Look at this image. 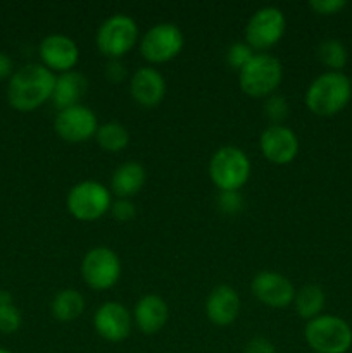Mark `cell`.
Returning a JSON list of instances; mask_svg holds the SVG:
<instances>
[{"label":"cell","mask_w":352,"mask_h":353,"mask_svg":"<svg viewBox=\"0 0 352 353\" xmlns=\"http://www.w3.org/2000/svg\"><path fill=\"white\" fill-rule=\"evenodd\" d=\"M347 6L345 0H311L309 7L320 16H333Z\"/></svg>","instance_id":"obj_29"},{"label":"cell","mask_w":352,"mask_h":353,"mask_svg":"<svg viewBox=\"0 0 352 353\" xmlns=\"http://www.w3.org/2000/svg\"><path fill=\"white\" fill-rule=\"evenodd\" d=\"M55 74L43 64L23 65L10 76L7 85V100L19 112H33L52 99Z\"/></svg>","instance_id":"obj_1"},{"label":"cell","mask_w":352,"mask_h":353,"mask_svg":"<svg viewBox=\"0 0 352 353\" xmlns=\"http://www.w3.org/2000/svg\"><path fill=\"white\" fill-rule=\"evenodd\" d=\"M217 207L224 214H238L244 209V199L238 192H219Z\"/></svg>","instance_id":"obj_28"},{"label":"cell","mask_w":352,"mask_h":353,"mask_svg":"<svg viewBox=\"0 0 352 353\" xmlns=\"http://www.w3.org/2000/svg\"><path fill=\"white\" fill-rule=\"evenodd\" d=\"M254 55H255V52L251 45H247L245 41H237V43H233L230 48H228L226 62L230 68L240 71V69L244 68V65L247 64V62L251 61Z\"/></svg>","instance_id":"obj_26"},{"label":"cell","mask_w":352,"mask_h":353,"mask_svg":"<svg viewBox=\"0 0 352 353\" xmlns=\"http://www.w3.org/2000/svg\"><path fill=\"white\" fill-rule=\"evenodd\" d=\"M95 140L102 150L116 154V152L124 150L130 143V133L126 128L117 121H109V123L99 126L95 134Z\"/></svg>","instance_id":"obj_23"},{"label":"cell","mask_w":352,"mask_h":353,"mask_svg":"<svg viewBox=\"0 0 352 353\" xmlns=\"http://www.w3.org/2000/svg\"><path fill=\"white\" fill-rule=\"evenodd\" d=\"M185 37L173 23L154 24L140 40V52L145 61L152 64H164L173 61L182 52Z\"/></svg>","instance_id":"obj_10"},{"label":"cell","mask_w":352,"mask_h":353,"mask_svg":"<svg viewBox=\"0 0 352 353\" xmlns=\"http://www.w3.org/2000/svg\"><path fill=\"white\" fill-rule=\"evenodd\" d=\"M128 71H126V65L119 61V59H110L106 65V78L109 79L110 83H121L124 78H126Z\"/></svg>","instance_id":"obj_31"},{"label":"cell","mask_w":352,"mask_h":353,"mask_svg":"<svg viewBox=\"0 0 352 353\" xmlns=\"http://www.w3.org/2000/svg\"><path fill=\"white\" fill-rule=\"evenodd\" d=\"M207 319L214 326H230L240 314V296L230 285H217L206 300Z\"/></svg>","instance_id":"obj_17"},{"label":"cell","mask_w":352,"mask_h":353,"mask_svg":"<svg viewBox=\"0 0 352 353\" xmlns=\"http://www.w3.org/2000/svg\"><path fill=\"white\" fill-rule=\"evenodd\" d=\"M0 353H12L10 350H6V348H0Z\"/></svg>","instance_id":"obj_34"},{"label":"cell","mask_w":352,"mask_h":353,"mask_svg":"<svg viewBox=\"0 0 352 353\" xmlns=\"http://www.w3.org/2000/svg\"><path fill=\"white\" fill-rule=\"evenodd\" d=\"M317 59L330 71L340 72V69H344L345 64H347L349 54L347 48H345V45L340 40L330 38V40H323L320 43V47H317Z\"/></svg>","instance_id":"obj_24"},{"label":"cell","mask_w":352,"mask_h":353,"mask_svg":"<svg viewBox=\"0 0 352 353\" xmlns=\"http://www.w3.org/2000/svg\"><path fill=\"white\" fill-rule=\"evenodd\" d=\"M110 214H113V216L116 217V221H119V223H128V221H131L135 217L137 209H135L131 200L119 199L116 200V202H113V205H110Z\"/></svg>","instance_id":"obj_30"},{"label":"cell","mask_w":352,"mask_h":353,"mask_svg":"<svg viewBox=\"0 0 352 353\" xmlns=\"http://www.w3.org/2000/svg\"><path fill=\"white\" fill-rule=\"evenodd\" d=\"M133 317L119 302H106L97 309L93 316V327L97 334L110 343L126 340L131 333Z\"/></svg>","instance_id":"obj_15"},{"label":"cell","mask_w":352,"mask_h":353,"mask_svg":"<svg viewBox=\"0 0 352 353\" xmlns=\"http://www.w3.org/2000/svg\"><path fill=\"white\" fill-rule=\"evenodd\" d=\"M244 353H276V347L268 338L255 336L245 345Z\"/></svg>","instance_id":"obj_32"},{"label":"cell","mask_w":352,"mask_h":353,"mask_svg":"<svg viewBox=\"0 0 352 353\" xmlns=\"http://www.w3.org/2000/svg\"><path fill=\"white\" fill-rule=\"evenodd\" d=\"M264 110L271 124H282L289 116V102L282 95L268 97L264 103Z\"/></svg>","instance_id":"obj_27"},{"label":"cell","mask_w":352,"mask_h":353,"mask_svg":"<svg viewBox=\"0 0 352 353\" xmlns=\"http://www.w3.org/2000/svg\"><path fill=\"white\" fill-rule=\"evenodd\" d=\"M12 74H14L12 59H10L6 52H0V81L6 78H10Z\"/></svg>","instance_id":"obj_33"},{"label":"cell","mask_w":352,"mask_h":353,"mask_svg":"<svg viewBox=\"0 0 352 353\" xmlns=\"http://www.w3.org/2000/svg\"><path fill=\"white\" fill-rule=\"evenodd\" d=\"M324 302H326V295H324L323 288L320 285H306L299 292H295L292 305L295 307L297 316L311 321L314 317L321 316Z\"/></svg>","instance_id":"obj_22"},{"label":"cell","mask_w":352,"mask_h":353,"mask_svg":"<svg viewBox=\"0 0 352 353\" xmlns=\"http://www.w3.org/2000/svg\"><path fill=\"white\" fill-rule=\"evenodd\" d=\"M262 155L276 165L290 164L299 154V138L290 128L283 124H271L259 138Z\"/></svg>","instance_id":"obj_13"},{"label":"cell","mask_w":352,"mask_h":353,"mask_svg":"<svg viewBox=\"0 0 352 353\" xmlns=\"http://www.w3.org/2000/svg\"><path fill=\"white\" fill-rule=\"evenodd\" d=\"M283 79L282 62L271 54L259 52L238 71L240 90L251 99H268L275 95Z\"/></svg>","instance_id":"obj_3"},{"label":"cell","mask_w":352,"mask_h":353,"mask_svg":"<svg viewBox=\"0 0 352 353\" xmlns=\"http://www.w3.org/2000/svg\"><path fill=\"white\" fill-rule=\"evenodd\" d=\"M351 83H352V79H351Z\"/></svg>","instance_id":"obj_35"},{"label":"cell","mask_w":352,"mask_h":353,"mask_svg":"<svg viewBox=\"0 0 352 353\" xmlns=\"http://www.w3.org/2000/svg\"><path fill=\"white\" fill-rule=\"evenodd\" d=\"M211 181L219 192H238L247 185L251 176V161L242 148L226 145L217 148L209 162Z\"/></svg>","instance_id":"obj_4"},{"label":"cell","mask_w":352,"mask_h":353,"mask_svg":"<svg viewBox=\"0 0 352 353\" xmlns=\"http://www.w3.org/2000/svg\"><path fill=\"white\" fill-rule=\"evenodd\" d=\"M252 295L266 307L285 309L292 305L295 288L286 276L276 271H261L254 276L251 283Z\"/></svg>","instance_id":"obj_12"},{"label":"cell","mask_w":352,"mask_h":353,"mask_svg":"<svg viewBox=\"0 0 352 353\" xmlns=\"http://www.w3.org/2000/svg\"><path fill=\"white\" fill-rule=\"evenodd\" d=\"M286 30V17L278 7H262L255 10L245 26V43L254 50H268L283 38Z\"/></svg>","instance_id":"obj_8"},{"label":"cell","mask_w":352,"mask_h":353,"mask_svg":"<svg viewBox=\"0 0 352 353\" xmlns=\"http://www.w3.org/2000/svg\"><path fill=\"white\" fill-rule=\"evenodd\" d=\"M41 62L52 72H69L75 71L79 61V48L72 38L66 34H48L40 41L38 47Z\"/></svg>","instance_id":"obj_14"},{"label":"cell","mask_w":352,"mask_h":353,"mask_svg":"<svg viewBox=\"0 0 352 353\" xmlns=\"http://www.w3.org/2000/svg\"><path fill=\"white\" fill-rule=\"evenodd\" d=\"M130 93L141 107H155L164 100L166 79L157 69L145 68L137 69L130 79Z\"/></svg>","instance_id":"obj_16"},{"label":"cell","mask_w":352,"mask_h":353,"mask_svg":"<svg viewBox=\"0 0 352 353\" xmlns=\"http://www.w3.org/2000/svg\"><path fill=\"white\" fill-rule=\"evenodd\" d=\"M52 316L61 323H72L78 319L85 310V299L81 293L75 288L61 290L57 295L54 296L50 303Z\"/></svg>","instance_id":"obj_21"},{"label":"cell","mask_w":352,"mask_h":353,"mask_svg":"<svg viewBox=\"0 0 352 353\" xmlns=\"http://www.w3.org/2000/svg\"><path fill=\"white\" fill-rule=\"evenodd\" d=\"M66 205L75 219L92 223L110 212L113 199H110V192L107 190V186L99 181H93V179H86L69 190Z\"/></svg>","instance_id":"obj_6"},{"label":"cell","mask_w":352,"mask_h":353,"mask_svg":"<svg viewBox=\"0 0 352 353\" xmlns=\"http://www.w3.org/2000/svg\"><path fill=\"white\" fill-rule=\"evenodd\" d=\"M23 324L19 309L14 303H0V333L12 334Z\"/></svg>","instance_id":"obj_25"},{"label":"cell","mask_w":352,"mask_h":353,"mask_svg":"<svg viewBox=\"0 0 352 353\" xmlns=\"http://www.w3.org/2000/svg\"><path fill=\"white\" fill-rule=\"evenodd\" d=\"M307 345L316 353H347L352 347V330L342 317L317 316L304 330Z\"/></svg>","instance_id":"obj_5"},{"label":"cell","mask_w":352,"mask_h":353,"mask_svg":"<svg viewBox=\"0 0 352 353\" xmlns=\"http://www.w3.org/2000/svg\"><path fill=\"white\" fill-rule=\"evenodd\" d=\"M121 259L109 247H95L86 252L81 262V276L95 292L109 290L121 278Z\"/></svg>","instance_id":"obj_9"},{"label":"cell","mask_w":352,"mask_h":353,"mask_svg":"<svg viewBox=\"0 0 352 353\" xmlns=\"http://www.w3.org/2000/svg\"><path fill=\"white\" fill-rule=\"evenodd\" d=\"M145 181H147V171L144 165L140 162L128 161L114 171L113 179H110V190L119 199L130 200L144 188Z\"/></svg>","instance_id":"obj_20"},{"label":"cell","mask_w":352,"mask_h":353,"mask_svg":"<svg viewBox=\"0 0 352 353\" xmlns=\"http://www.w3.org/2000/svg\"><path fill=\"white\" fill-rule=\"evenodd\" d=\"M97 48L107 59H121L138 41V26L128 14H113L97 31Z\"/></svg>","instance_id":"obj_7"},{"label":"cell","mask_w":352,"mask_h":353,"mask_svg":"<svg viewBox=\"0 0 352 353\" xmlns=\"http://www.w3.org/2000/svg\"><path fill=\"white\" fill-rule=\"evenodd\" d=\"M86 90H88V79L81 72H62V74L55 76V86L50 100L59 110L68 109V107L81 103Z\"/></svg>","instance_id":"obj_19"},{"label":"cell","mask_w":352,"mask_h":353,"mask_svg":"<svg viewBox=\"0 0 352 353\" xmlns=\"http://www.w3.org/2000/svg\"><path fill=\"white\" fill-rule=\"evenodd\" d=\"M54 130L57 137L68 143H83L95 137L99 121L90 107L79 103L59 110L54 121Z\"/></svg>","instance_id":"obj_11"},{"label":"cell","mask_w":352,"mask_h":353,"mask_svg":"<svg viewBox=\"0 0 352 353\" xmlns=\"http://www.w3.org/2000/svg\"><path fill=\"white\" fill-rule=\"evenodd\" d=\"M133 319L138 330L144 334L159 333L169 319L168 303L159 295L141 296L135 305Z\"/></svg>","instance_id":"obj_18"},{"label":"cell","mask_w":352,"mask_h":353,"mask_svg":"<svg viewBox=\"0 0 352 353\" xmlns=\"http://www.w3.org/2000/svg\"><path fill=\"white\" fill-rule=\"evenodd\" d=\"M351 97V79L342 72L326 71L309 85L306 92V105L316 116L330 117L344 110Z\"/></svg>","instance_id":"obj_2"}]
</instances>
